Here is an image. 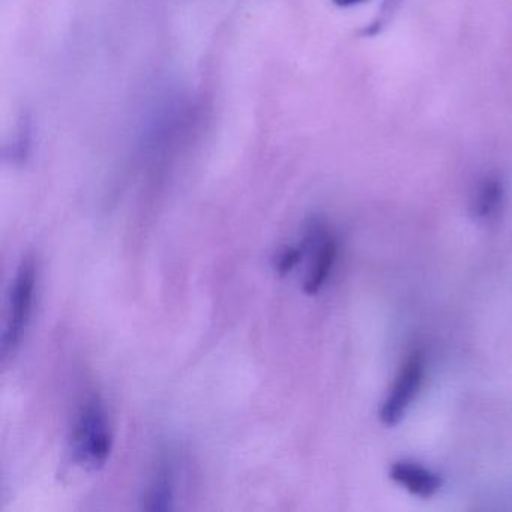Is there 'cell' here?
Returning a JSON list of instances; mask_svg holds the SVG:
<instances>
[{"mask_svg": "<svg viewBox=\"0 0 512 512\" xmlns=\"http://www.w3.org/2000/svg\"><path fill=\"white\" fill-rule=\"evenodd\" d=\"M112 443V430L103 401L100 397H91L80 409L71 434L74 460L82 466L97 469L110 457Z\"/></svg>", "mask_w": 512, "mask_h": 512, "instance_id": "6da1fadb", "label": "cell"}, {"mask_svg": "<svg viewBox=\"0 0 512 512\" xmlns=\"http://www.w3.org/2000/svg\"><path fill=\"white\" fill-rule=\"evenodd\" d=\"M35 292H37V269L31 259L23 260L17 269L8 296L7 325L2 337V355H13L22 343L28 329L32 311H34Z\"/></svg>", "mask_w": 512, "mask_h": 512, "instance_id": "7a4b0ae2", "label": "cell"}, {"mask_svg": "<svg viewBox=\"0 0 512 512\" xmlns=\"http://www.w3.org/2000/svg\"><path fill=\"white\" fill-rule=\"evenodd\" d=\"M301 244L304 248V259H308L304 292L313 296L320 292L334 268L338 253L337 239L325 221L313 218L308 223Z\"/></svg>", "mask_w": 512, "mask_h": 512, "instance_id": "3957f363", "label": "cell"}, {"mask_svg": "<svg viewBox=\"0 0 512 512\" xmlns=\"http://www.w3.org/2000/svg\"><path fill=\"white\" fill-rule=\"evenodd\" d=\"M425 376V358L421 352H413L401 365L379 412L380 421L394 427L406 415L412 401L418 395Z\"/></svg>", "mask_w": 512, "mask_h": 512, "instance_id": "277c9868", "label": "cell"}, {"mask_svg": "<svg viewBox=\"0 0 512 512\" xmlns=\"http://www.w3.org/2000/svg\"><path fill=\"white\" fill-rule=\"evenodd\" d=\"M389 478L413 496L430 499L442 488V476L416 461H395L389 469Z\"/></svg>", "mask_w": 512, "mask_h": 512, "instance_id": "5b68a950", "label": "cell"}, {"mask_svg": "<svg viewBox=\"0 0 512 512\" xmlns=\"http://www.w3.org/2000/svg\"><path fill=\"white\" fill-rule=\"evenodd\" d=\"M505 205V184L499 176H485L470 200V214L476 221L488 224L499 220Z\"/></svg>", "mask_w": 512, "mask_h": 512, "instance_id": "8992f818", "label": "cell"}, {"mask_svg": "<svg viewBox=\"0 0 512 512\" xmlns=\"http://www.w3.org/2000/svg\"><path fill=\"white\" fill-rule=\"evenodd\" d=\"M146 509L164 511L172 508L173 481L167 469L160 470L146 493Z\"/></svg>", "mask_w": 512, "mask_h": 512, "instance_id": "52a82bcc", "label": "cell"}, {"mask_svg": "<svg viewBox=\"0 0 512 512\" xmlns=\"http://www.w3.org/2000/svg\"><path fill=\"white\" fill-rule=\"evenodd\" d=\"M302 260H304L302 244H299L298 247H286L278 253L277 260H275V269H277L278 274L286 275L292 272Z\"/></svg>", "mask_w": 512, "mask_h": 512, "instance_id": "ba28073f", "label": "cell"}, {"mask_svg": "<svg viewBox=\"0 0 512 512\" xmlns=\"http://www.w3.org/2000/svg\"><path fill=\"white\" fill-rule=\"evenodd\" d=\"M337 7L341 8H350L355 7V5L364 4L367 0H332Z\"/></svg>", "mask_w": 512, "mask_h": 512, "instance_id": "9c48e42d", "label": "cell"}]
</instances>
